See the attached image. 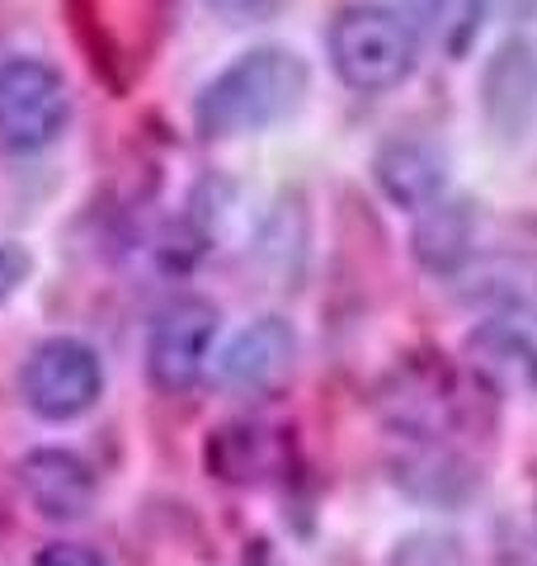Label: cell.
<instances>
[{
    "label": "cell",
    "mask_w": 537,
    "mask_h": 566,
    "mask_svg": "<svg viewBox=\"0 0 537 566\" xmlns=\"http://www.w3.org/2000/svg\"><path fill=\"white\" fill-rule=\"evenodd\" d=\"M312 91V66L283 43H260L231 57L193 99V128L208 142L255 137L293 118Z\"/></svg>",
    "instance_id": "obj_1"
},
{
    "label": "cell",
    "mask_w": 537,
    "mask_h": 566,
    "mask_svg": "<svg viewBox=\"0 0 537 566\" xmlns=\"http://www.w3.org/2000/svg\"><path fill=\"white\" fill-rule=\"evenodd\" d=\"M326 52L335 76L358 95H387L406 85L420 66V33L391 6L358 0L345 6L326 29Z\"/></svg>",
    "instance_id": "obj_2"
},
{
    "label": "cell",
    "mask_w": 537,
    "mask_h": 566,
    "mask_svg": "<svg viewBox=\"0 0 537 566\" xmlns=\"http://www.w3.org/2000/svg\"><path fill=\"white\" fill-rule=\"evenodd\" d=\"M166 6L170 0H66L71 33L95 62L99 81L128 91L147 71L160 33H166Z\"/></svg>",
    "instance_id": "obj_3"
},
{
    "label": "cell",
    "mask_w": 537,
    "mask_h": 566,
    "mask_svg": "<svg viewBox=\"0 0 537 566\" xmlns=\"http://www.w3.org/2000/svg\"><path fill=\"white\" fill-rule=\"evenodd\" d=\"M71 118V95L62 71L43 57L0 62V147L43 151L62 137Z\"/></svg>",
    "instance_id": "obj_4"
},
{
    "label": "cell",
    "mask_w": 537,
    "mask_h": 566,
    "mask_svg": "<svg viewBox=\"0 0 537 566\" xmlns=\"http://www.w3.org/2000/svg\"><path fill=\"white\" fill-rule=\"evenodd\" d=\"M20 392L24 406L43 420H76L104 392V364L85 340L52 335L24 359L20 368Z\"/></svg>",
    "instance_id": "obj_5"
},
{
    "label": "cell",
    "mask_w": 537,
    "mask_h": 566,
    "mask_svg": "<svg viewBox=\"0 0 537 566\" xmlns=\"http://www.w3.org/2000/svg\"><path fill=\"white\" fill-rule=\"evenodd\" d=\"M218 340V307L203 297H179L151 322L147 374L160 392H189L203 378V364Z\"/></svg>",
    "instance_id": "obj_6"
},
{
    "label": "cell",
    "mask_w": 537,
    "mask_h": 566,
    "mask_svg": "<svg viewBox=\"0 0 537 566\" xmlns=\"http://www.w3.org/2000/svg\"><path fill=\"white\" fill-rule=\"evenodd\" d=\"M481 118L499 142H524L537 123V48L509 33L481 66Z\"/></svg>",
    "instance_id": "obj_7"
},
{
    "label": "cell",
    "mask_w": 537,
    "mask_h": 566,
    "mask_svg": "<svg viewBox=\"0 0 537 566\" xmlns=\"http://www.w3.org/2000/svg\"><path fill=\"white\" fill-rule=\"evenodd\" d=\"M293 359H297V331L283 316H260L222 349L218 382L227 392L260 397L293 374Z\"/></svg>",
    "instance_id": "obj_8"
},
{
    "label": "cell",
    "mask_w": 537,
    "mask_h": 566,
    "mask_svg": "<svg viewBox=\"0 0 537 566\" xmlns=\"http://www.w3.org/2000/svg\"><path fill=\"white\" fill-rule=\"evenodd\" d=\"M372 180L397 208L424 212L448 189V156L424 137H391L372 156Z\"/></svg>",
    "instance_id": "obj_9"
},
{
    "label": "cell",
    "mask_w": 537,
    "mask_h": 566,
    "mask_svg": "<svg viewBox=\"0 0 537 566\" xmlns=\"http://www.w3.org/2000/svg\"><path fill=\"white\" fill-rule=\"evenodd\" d=\"M20 482L29 501L43 510L48 520H81L90 501H95V476L66 449H39L20 463Z\"/></svg>",
    "instance_id": "obj_10"
},
{
    "label": "cell",
    "mask_w": 537,
    "mask_h": 566,
    "mask_svg": "<svg viewBox=\"0 0 537 566\" xmlns=\"http://www.w3.org/2000/svg\"><path fill=\"white\" fill-rule=\"evenodd\" d=\"M481 212L472 199H439L415 222V260L429 274H457L476 251Z\"/></svg>",
    "instance_id": "obj_11"
},
{
    "label": "cell",
    "mask_w": 537,
    "mask_h": 566,
    "mask_svg": "<svg viewBox=\"0 0 537 566\" xmlns=\"http://www.w3.org/2000/svg\"><path fill=\"white\" fill-rule=\"evenodd\" d=\"M472 349H476V368H486V378L505 387H528L537 378V349L514 326H486L472 340Z\"/></svg>",
    "instance_id": "obj_12"
},
{
    "label": "cell",
    "mask_w": 537,
    "mask_h": 566,
    "mask_svg": "<svg viewBox=\"0 0 537 566\" xmlns=\"http://www.w3.org/2000/svg\"><path fill=\"white\" fill-rule=\"evenodd\" d=\"M429 29L448 52H462L481 24V0H420Z\"/></svg>",
    "instance_id": "obj_13"
},
{
    "label": "cell",
    "mask_w": 537,
    "mask_h": 566,
    "mask_svg": "<svg viewBox=\"0 0 537 566\" xmlns=\"http://www.w3.org/2000/svg\"><path fill=\"white\" fill-rule=\"evenodd\" d=\"M391 566H467V547H462V538H453V534L424 528V534H410L397 543Z\"/></svg>",
    "instance_id": "obj_14"
},
{
    "label": "cell",
    "mask_w": 537,
    "mask_h": 566,
    "mask_svg": "<svg viewBox=\"0 0 537 566\" xmlns=\"http://www.w3.org/2000/svg\"><path fill=\"white\" fill-rule=\"evenodd\" d=\"M33 270V260L24 245H10V241H0V303H6L10 293H20L24 289V279Z\"/></svg>",
    "instance_id": "obj_15"
},
{
    "label": "cell",
    "mask_w": 537,
    "mask_h": 566,
    "mask_svg": "<svg viewBox=\"0 0 537 566\" xmlns=\"http://www.w3.org/2000/svg\"><path fill=\"white\" fill-rule=\"evenodd\" d=\"M33 566H109V562L90 543H48L43 553L33 557Z\"/></svg>",
    "instance_id": "obj_16"
}]
</instances>
